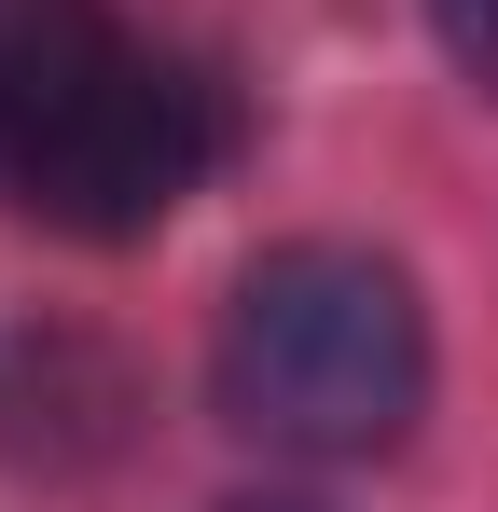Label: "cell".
<instances>
[{
  "mask_svg": "<svg viewBox=\"0 0 498 512\" xmlns=\"http://www.w3.org/2000/svg\"><path fill=\"white\" fill-rule=\"evenodd\" d=\"M208 402L263 457H388L429 416V305L388 250L360 236H277L236 263L222 333H208Z\"/></svg>",
  "mask_w": 498,
  "mask_h": 512,
  "instance_id": "2",
  "label": "cell"
},
{
  "mask_svg": "<svg viewBox=\"0 0 498 512\" xmlns=\"http://www.w3.org/2000/svg\"><path fill=\"white\" fill-rule=\"evenodd\" d=\"M429 42L471 97H498V0H429Z\"/></svg>",
  "mask_w": 498,
  "mask_h": 512,
  "instance_id": "3",
  "label": "cell"
},
{
  "mask_svg": "<svg viewBox=\"0 0 498 512\" xmlns=\"http://www.w3.org/2000/svg\"><path fill=\"white\" fill-rule=\"evenodd\" d=\"M236 153V97L208 56L153 42L125 0H0V208L125 250L194 208Z\"/></svg>",
  "mask_w": 498,
  "mask_h": 512,
  "instance_id": "1",
  "label": "cell"
},
{
  "mask_svg": "<svg viewBox=\"0 0 498 512\" xmlns=\"http://www.w3.org/2000/svg\"><path fill=\"white\" fill-rule=\"evenodd\" d=\"M222 512H319V499H222Z\"/></svg>",
  "mask_w": 498,
  "mask_h": 512,
  "instance_id": "4",
  "label": "cell"
}]
</instances>
